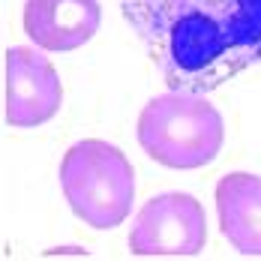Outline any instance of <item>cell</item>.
Here are the masks:
<instances>
[{"instance_id": "6da1fadb", "label": "cell", "mask_w": 261, "mask_h": 261, "mask_svg": "<svg viewBox=\"0 0 261 261\" xmlns=\"http://www.w3.org/2000/svg\"><path fill=\"white\" fill-rule=\"evenodd\" d=\"M165 84L210 93L261 63V0H120Z\"/></svg>"}, {"instance_id": "7a4b0ae2", "label": "cell", "mask_w": 261, "mask_h": 261, "mask_svg": "<svg viewBox=\"0 0 261 261\" xmlns=\"http://www.w3.org/2000/svg\"><path fill=\"white\" fill-rule=\"evenodd\" d=\"M225 141L222 114L207 102V93L168 90L159 93L138 114V144L147 156L174 168H204L219 156Z\"/></svg>"}, {"instance_id": "3957f363", "label": "cell", "mask_w": 261, "mask_h": 261, "mask_svg": "<svg viewBox=\"0 0 261 261\" xmlns=\"http://www.w3.org/2000/svg\"><path fill=\"white\" fill-rule=\"evenodd\" d=\"M60 189L84 225L108 231L132 213L135 171L117 144L84 138L75 141L60 159Z\"/></svg>"}, {"instance_id": "277c9868", "label": "cell", "mask_w": 261, "mask_h": 261, "mask_svg": "<svg viewBox=\"0 0 261 261\" xmlns=\"http://www.w3.org/2000/svg\"><path fill=\"white\" fill-rule=\"evenodd\" d=\"M207 243V216L189 192H159L144 201L129 228V252L141 258H189Z\"/></svg>"}, {"instance_id": "5b68a950", "label": "cell", "mask_w": 261, "mask_h": 261, "mask_svg": "<svg viewBox=\"0 0 261 261\" xmlns=\"http://www.w3.org/2000/svg\"><path fill=\"white\" fill-rule=\"evenodd\" d=\"M63 105V84L42 48L12 45L6 51V123L33 129L48 123Z\"/></svg>"}, {"instance_id": "8992f818", "label": "cell", "mask_w": 261, "mask_h": 261, "mask_svg": "<svg viewBox=\"0 0 261 261\" xmlns=\"http://www.w3.org/2000/svg\"><path fill=\"white\" fill-rule=\"evenodd\" d=\"M24 33L42 51H75L87 45L102 21L99 0H27Z\"/></svg>"}, {"instance_id": "52a82bcc", "label": "cell", "mask_w": 261, "mask_h": 261, "mask_svg": "<svg viewBox=\"0 0 261 261\" xmlns=\"http://www.w3.org/2000/svg\"><path fill=\"white\" fill-rule=\"evenodd\" d=\"M219 231L246 258H261V177L228 171L216 183Z\"/></svg>"}]
</instances>
